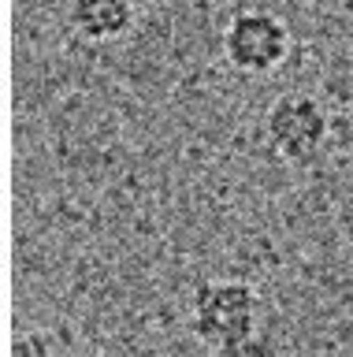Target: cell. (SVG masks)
Wrapping results in <instances>:
<instances>
[{"instance_id": "4", "label": "cell", "mask_w": 353, "mask_h": 357, "mask_svg": "<svg viewBox=\"0 0 353 357\" xmlns=\"http://www.w3.org/2000/svg\"><path fill=\"white\" fill-rule=\"evenodd\" d=\"M138 0H71V26L86 41H119L134 30Z\"/></svg>"}, {"instance_id": "3", "label": "cell", "mask_w": 353, "mask_h": 357, "mask_svg": "<svg viewBox=\"0 0 353 357\" xmlns=\"http://www.w3.org/2000/svg\"><path fill=\"white\" fill-rule=\"evenodd\" d=\"M264 134L275 156L290 164H305L327 145L331 119L324 105L308 93H283L272 100L268 116H264Z\"/></svg>"}, {"instance_id": "1", "label": "cell", "mask_w": 353, "mask_h": 357, "mask_svg": "<svg viewBox=\"0 0 353 357\" xmlns=\"http://www.w3.org/2000/svg\"><path fill=\"white\" fill-rule=\"evenodd\" d=\"M260 324V294L246 279H205L197 283L186 312V328L208 350L257 335Z\"/></svg>"}, {"instance_id": "2", "label": "cell", "mask_w": 353, "mask_h": 357, "mask_svg": "<svg viewBox=\"0 0 353 357\" xmlns=\"http://www.w3.org/2000/svg\"><path fill=\"white\" fill-rule=\"evenodd\" d=\"M290 56V26L264 8H246L227 19L223 30V60L238 75H272Z\"/></svg>"}, {"instance_id": "5", "label": "cell", "mask_w": 353, "mask_h": 357, "mask_svg": "<svg viewBox=\"0 0 353 357\" xmlns=\"http://www.w3.org/2000/svg\"><path fill=\"white\" fill-rule=\"evenodd\" d=\"M208 357H279V346H275L268 335H249V339L227 342L219 350H208Z\"/></svg>"}, {"instance_id": "6", "label": "cell", "mask_w": 353, "mask_h": 357, "mask_svg": "<svg viewBox=\"0 0 353 357\" xmlns=\"http://www.w3.org/2000/svg\"><path fill=\"white\" fill-rule=\"evenodd\" d=\"M12 357H56V346L41 331H23L12 342Z\"/></svg>"}]
</instances>
